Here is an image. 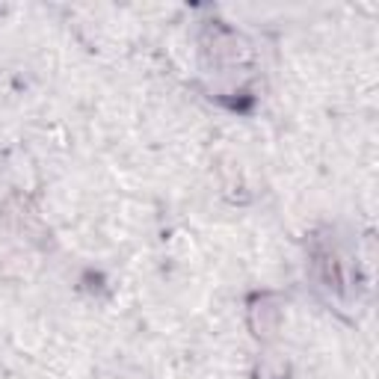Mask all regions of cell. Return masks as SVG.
<instances>
[{"label":"cell","mask_w":379,"mask_h":379,"mask_svg":"<svg viewBox=\"0 0 379 379\" xmlns=\"http://www.w3.org/2000/svg\"><path fill=\"white\" fill-rule=\"evenodd\" d=\"M276 323H278V311L267 302V300H255L249 308V326L258 338H270L276 332Z\"/></svg>","instance_id":"1"}]
</instances>
